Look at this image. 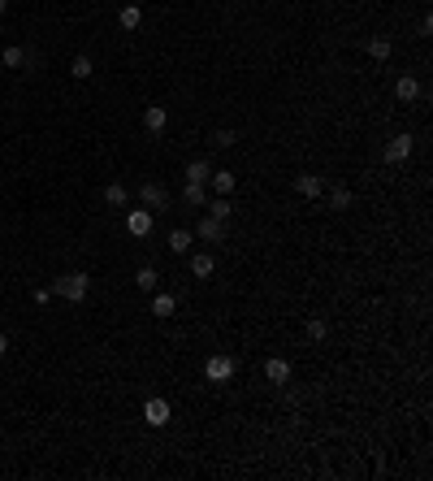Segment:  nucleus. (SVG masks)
<instances>
[{
  "instance_id": "f257e3e1",
  "label": "nucleus",
  "mask_w": 433,
  "mask_h": 481,
  "mask_svg": "<svg viewBox=\"0 0 433 481\" xmlns=\"http://www.w3.org/2000/svg\"><path fill=\"white\" fill-rule=\"evenodd\" d=\"M52 295L70 299V303H83V299L91 295V278L83 274V269H70V274H61V278L52 282Z\"/></svg>"
},
{
  "instance_id": "f03ea898",
  "label": "nucleus",
  "mask_w": 433,
  "mask_h": 481,
  "mask_svg": "<svg viewBox=\"0 0 433 481\" xmlns=\"http://www.w3.org/2000/svg\"><path fill=\"white\" fill-rule=\"evenodd\" d=\"M204 377L208 381H217V386H226V381H234V356H208L204 360Z\"/></svg>"
},
{
  "instance_id": "7ed1b4c3",
  "label": "nucleus",
  "mask_w": 433,
  "mask_h": 481,
  "mask_svg": "<svg viewBox=\"0 0 433 481\" xmlns=\"http://www.w3.org/2000/svg\"><path fill=\"white\" fill-rule=\"evenodd\" d=\"M169 416H173V408H169V399H160V395H152L148 404H143V421H148L152 429H165L169 425Z\"/></svg>"
},
{
  "instance_id": "20e7f679",
  "label": "nucleus",
  "mask_w": 433,
  "mask_h": 481,
  "mask_svg": "<svg viewBox=\"0 0 433 481\" xmlns=\"http://www.w3.org/2000/svg\"><path fill=\"white\" fill-rule=\"evenodd\" d=\"M139 204L148 208V213H160V208H169V191L160 182H143L139 187Z\"/></svg>"
},
{
  "instance_id": "39448f33",
  "label": "nucleus",
  "mask_w": 433,
  "mask_h": 481,
  "mask_svg": "<svg viewBox=\"0 0 433 481\" xmlns=\"http://www.w3.org/2000/svg\"><path fill=\"white\" fill-rule=\"evenodd\" d=\"M152 221H156V213H148V208H126V230H131L135 238H148Z\"/></svg>"
},
{
  "instance_id": "423d86ee",
  "label": "nucleus",
  "mask_w": 433,
  "mask_h": 481,
  "mask_svg": "<svg viewBox=\"0 0 433 481\" xmlns=\"http://www.w3.org/2000/svg\"><path fill=\"white\" fill-rule=\"evenodd\" d=\"M412 148H416V139H412V135H394V139L386 143V152H381V156H386V165H403V160L412 156Z\"/></svg>"
},
{
  "instance_id": "0eeeda50",
  "label": "nucleus",
  "mask_w": 433,
  "mask_h": 481,
  "mask_svg": "<svg viewBox=\"0 0 433 481\" xmlns=\"http://www.w3.org/2000/svg\"><path fill=\"white\" fill-rule=\"evenodd\" d=\"M195 238H204V243H226V221L208 217L200 213V226H195Z\"/></svg>"
},
{
  "instance_id": "6e6552de",
  "label": "nucleus",
  "mask_w": 433,
  "mask_h": 481,
  "mask_svg": "<svg viewBox=\"0 0 433 481\" xmlns=\"http://www.w3.org/2000/svg\"><path fill=\"white\" fill-rule=\"evenodd\" d=\"M165 126H169V109L165 104H148L143 109V131L148 135H165Z\"/></svg>"
},
{
  "instance_id": "1a4fd4ad",
  "label": "nucleus",
  "mask_w": 433,
  "mask_h": 481,
  "mask_svg": "<svg viewBox=\"0 0 433 481\" xmlns=\"http://www.w3.org/2000/svg\"><path fill=\"white\" fill-rule=\"evenodd\" d=\"M264 377L273 381V386H286V381H291V360L269 356V360H264Z\"/></svg>"
},
{
  "instance_id": "9d476101",
  "label": "nucleus",
  "mask_w": 433,
  "mask_h": 481,
  "mask_svg": "<svg viewBox=\"0 0 433 481\" xmlns=\"http://www.w3.org/2000/svg\"><path fill=\"white\" fill-rule=\"evenodd\" d=\"M26 61H30V48H22V44H9L5 53H0V66L5 70H22Z\"/></svg>"
},
{
  "instance_id": "9b49d317",
  "label": "nucleus",
  "mask_w": 433,
  "mask_h": 481,
  "mask_svg": "<svg viewBox=\"0 0 433 481\" xmlns=\"http://www.w3.org/2000/svg\"><path fill=\"white\" fill-rule=\"evenodd\" d=\"M295 191H299L303 200H316L320 191H325V182H320V173H299V178H295Z\"/></svg>"
},
{
  "instance_id": "f8f14e48",
  "label": "nucleus",
  "mask_w": 433,
  "mask_h": 481,
  "mask_svg": "<svg viewBox=\"0 0 433 481\" xmlns=\"http://www.w3.org/2000/svg\"><path fill=\"white\" fill-rule=\"evenodd\" d=\"M182 204L200 213V208L208 204V187H204V182H186V187H182Z\"/></svg>"
},
{
  "instance_id": "ddd939ff",
  "label": "nucleus",
  "mask_w": 433,
  "mask_h": 481,
  "mask_svg": "<svg viewBox=\"0 0 433 481\" xmlns=\"http://www.w3.org/2000/svg\"><path fill=\"white\" fill-rule=\"evenodd\" d=\"M165 243H169V252H173V256H186V252H191V243H195V234L178 226V230H169V238H165Z\"/></svg>"
},
{
  "instance_id": "4468645a",
  "label": "nucleus",
  "mask_w": 433,
  "mask_h": 481,
  "mask_svg": "<svg viewBox=\"0 0 433 481\" xmlns=\"http://www.w3.org/2000/svg\"><path fill=\"white\" fill-rule=\"evenodd\" d=\"M394 95H398V100H403V104L421 100V83H416L412 74H403V78H398V83H394Z\"/></svg>"
},
{
  "instance_id": "2eb2a0df",
  "label": "nucleus",
  "mask_w": 433,
  "mask_h": 481,
  "mask_svg": "<svg viewBox=\"0 0 433 481\" xmlns=\"http://www.w3.org/2000/svg\"><path fill=\"white\" fill-rule=\"evenodd\" d=\"M104 204L108 208H131V191H126L122 182H108L104 187Z\"/></svg>"
},
{
  "instance_id": "dca6fc26",
  "label": "nucleus",
  "mask_w": 433,
  "mask_h": 481,
  "mask_svg": "<svg viewBox=\"0 0 433 481\" xmlns=\"http://www.w3.org/2000/svg\"><path fill=\"white\" fill-rule=\"evenodd\" d=\"M173 308H178V299H173L169 291H156V295H152V317L165 321V317H173Z\"/></svg>"
},
{
  "instance_id": "f3484780",
  "label": "nucleus",
  "mask_w": 433,
  "mask_h": 481,
  "mask_svg": "<svg viewBox=\"0 0 433 481\" xmlns=\"http://www.w3.org/2000/svg\"><path fill=\"white\" fill-rule=\"evenodd\" d=\"M208 182H213L217 196H230V191H234V169H213V173H208Z\"/></svg>"
},
{
  "instance_id": "a211bd4d",
  "label": "nucleus",
  "mask_w": 433,
  "mask_h": 481,
  "mask_svg": "<svg viewBox=\"0 0 433 481\" xmlns=\"http://www.w3.org/2000/svg\"><path fill=\"white\" fill-rule=\"evenodd\" d=\"M204 208H208V217H217V221H230V217H234V204H230V196H217V200H208Z\"/></svg>"
},
{
  "instance_id": "6ab92c4d",
  "label": "nucleus",
  "mask_w": 433,
  "mask_h": 481,
  "mask_svg": "<svg viewBox=\"0 0 433 481\" xmlns=\"http://www.w3.org/2000/svg\"><path fill=\"white\" fill-rule=\"evenodd\" d=\"M213 269H217V261H213L208 252H195V256H191V274H195V278H213Z\"/></svg>"
},
{
  "instance_id": "aec40b11",
  "label": "nucleus",
  "mask_w": 433,
  "mask_h": 481,
  "mask_svg": "<svg viewBox=\"0 0 433 481\" xmlns=\"http://www.w3.org/2000/svg\"><path fill=\"white\" fill-rule=\"evenodd\" d=\"M117 22H122V30H139V26H143V9H139V5H122Z\"/></svg>"
},
{
  "instance_id": "412c9836",
  "label": "nucleus",
  "mask_w": 433,
  "mask_h": 481,
  "mask_svg": "<svg viewBox=\"0 0 433 481\" xmlns=\"http://www.w3.org/2000/svg\"><path fill=\"white\" fill-rule=\"evenodd\" d=\"M208 173H213V165L200 156V160H191V165L182 169V178H186V182H208Z\"/></svg>"
},
{
  "instance_id": "4be33fe9",
  "label": "nucleus",
  "mask_w": 433,
  "mask_h": 481,
  "mask_svg": "<svg viewBox=\"0 0 433 481\" xmlns=\"http://www.w3.org/2000/svg\"><path fill=\"white\" fill-rule=\"evenodd\" d=\"M390 53H394V44L386 35H373V39H368V57H373V61H390Z\"/></svg>"
},
{
  "instance_id": "5701e85b",
  "label": "nucleus",
  "mask_w": 433,
  "mask_h": 481,
  "mask_svg": "<svg viewBox=\"0 0 433 481\" xmlns=\"http://www.w3.org/2000/svg\"><path fill=\"white\" fill-rule=\"evenodd\" d=\"M70 74H74V78H91V74H95V61H91L87 53H78V57L70 61Z\"/></svg>"
},
{
  "instance_id": "b1692460",
  "label": "nucleus",
  "mask_w": 433,
  "mask_h": 481,
  "mask_svg": "<svg viewBox=\"0 0 433 481\" xmlns=\"http://www.w3.org/2000/svg\"><path fill=\"white\" fill-rule=\"evenodd\" d=\"M156 282H160V274H156L152 265H143L139 274H135V286H139V291H156Z\"/></svg>"
},
{
  "instance_id": "393cba45",
  "label": "nucleus",
  "mask_w": 433,
  "mask_h": 481,
  "mask_svg": "<svg viewBox=\"0 0 433 481\" xmlns=\"http://www.w3.org/2000/svg\"><path fill=\"white\" fill-rule=\"evenodd\" d=\"M325 334H329V321H325V317H312V321H308V339H312V343H325Z\"/></svg>"
},
{
  "instance_id": "a878e982",
  "label": "nucleus",
  "mask_w": 433,
  "mask_h": 481,
  "mask_svg": "<svg viewBox=\"0 0 433 481\" xmlns=\"http://www.w3.org/2000/svg\"><path fill=\"white\" fill-rule=\"evenodd\" d=\"M351 200H356V196H351V187H329V204L334 208H351Z\"/></svg>"
},
{
  "instance_id": "bb28decb",
  "label": "nucleus",
  "mask_w": 433,
  "mask_h": 481,
  "mask_svg": "<svg viewBox=\"0 0 433 481\" xmlns=\"http://www.w3.org/2000/svg\"><path fill=\"white\" fill-rule=\"evenodd\" d=\"M213 143H217V148H234L238 135H234V131H217V135H213Z\"/></svg>"
},
{
  "instance_id": "cd10ccee",
  "label": "nucleus",
  "mask_w": 433,
  "mask_h": 481,
  "mask_svg": "<svg viewBox=\"0 0 433 481\" xmlns=\"http://www.w3.org/2000/svg\"><path fill=\"white\" fill-rule=\"evenodd\" d=\"M48 299H52V286H39V291H35V303H39V308H44V303Z\"/></svg>"
},
{
  "instance_id": "c85d7f7f",
  "label": "nucleus",
  "mask_w": 433,
  "mask_h": 481,
  "mask_svg": "<svg viewBox=\"0 0 433 481\" xmlns=\"http://www.w3.org/2000/svg\"><path fill=\"white\" fill-rule=\"evenodd\" d=\"M0 356H9V334H0Z\"/></svg>"
},
{
  "instance_id": "c756f323",
  "label": "nucleus",
  "mask_w": 433,
  "mask_h": 481,
  "mask_svg": "<svg viewBox=\"0 0 433 481\" xmlns=\"http://www.w3.org/2000/svg\"><path fill=\"white\" fill-rule=\"evenodd\" d=\"M5 9H9V0H0V18H5Z\"/></svg>"
}]
</instances>
